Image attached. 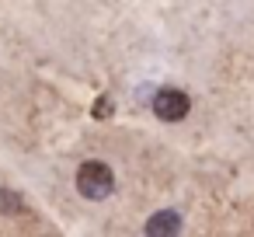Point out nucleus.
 <instances>
[{
  "label": "nucleus",
  "instance_id": "obj_1",
  "mask_svg": "<svg viewBox=\"0 0 254 237\" xmlns=\"http://www.w3.org/2000/svg\"><path fill=\"white\" fill-rule=\"evenodd\" d=\"M77 192H80L84 199H91V202L108 199V195L115 192V174H112V167L101 164V160L80 164V171H77Z\"/></svg>",
  "mask_w": 254,
  "mask_h": 237
},
{
  "label": "nucleus",
  "instance_id": "obj_2",
  "mask_svg": "<svg viewBox=\"0 0 254 237\" xmlns=\"http://www.w3.org/2000/svg\"><path fill=\"white\" fill-rule=\"evenodd\" d=\"M188 108H191L188 94H185V91H174V87L157 91V98H153V112H157V119H164V122H181V119L188 115Z\"/></svg>",
  "mask_w": 254,
  "mask_h": 237
},
{
  "label": "nucleus",
  "instance_id": "obj_3",
  "mask_svg": "<svg viewBox=\"0 0 254 237\" xmlns=\"http://www.w3.org/2000/svg\"><path fill=\"white\" fill-rule=\"evenodd\" d=\"M178 230H181V213L178 209H160V213H153L146 220V234L150 237H171Z\"/></svg>",
  "mask_w": 254,
  "mask_h": 237
},
{
  "label": "nucleus",
  "instance_id": "obj_4",
  "mask_svg": "<svg viewBox=\"0 0 254 237\" xmlns=\"http://www.w3.org/2000/svg\"><path fill=\"white\" fill-rule=\"evenodd\" d=\"M25 202H21V195L18 192H11V188H0V213H18Z\"/></svg>",
  "mask_w": 254,
  "mask_h": 237
},
{
  "label": "nucleus",
  "instance_id": "obj_5",
  "mask_svg": "<svg viewBox=\"0 0 254 237\" xmlns=\"http://www.w3.org/2000/svg\"><path fill=\"white\" fill-rule=\"evenodd\" d=\"M94 115L101 119V115H112V101L108 98H98V105H94Z\"/></svg>",
  "mask_w": 254,
  "mask_h": 237
}]
</instances>
